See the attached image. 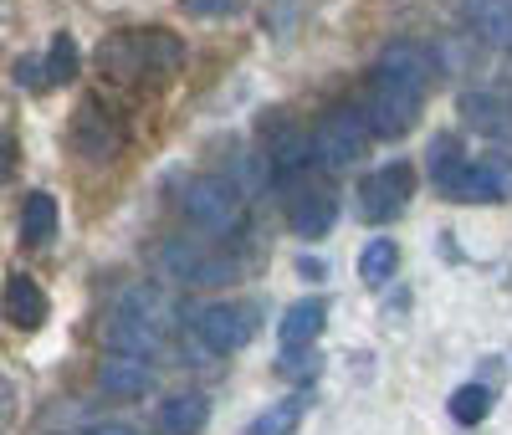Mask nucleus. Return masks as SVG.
<instances>
[{
  "label": "nucleus",
  "mask_w": 512,
  "mask_h": 435,
  "mask_svg": "<svg viewBox=\"0 0 512 435\" xmlns=\"http://www.w3.org/2000/svg\"><path fill=\"white\" fill-rule=\"evenodd\" d=\"M359 118L369 128V139H405L410 128L420 123V98H400V93H384V87H364Z\"/></svg>",
  "instance_id": "nucleus-11"
},
{
  "label": "nucleus",
  "mask_w": 512,
  "mask_h": 435,
  "mask_svg": "<svg viewBox=\"0 0 512 435\" xmlns=\"http://www.w3.org/2000/svg\"><path fill=\"white\" fill-rule=\"evenodd\" d=\"M154 359H144V354H113L98 364V389L108 400H144L149 389H154Z\"/></svg>",
  "instance_id": "nucleus-12"
},
{
  "label": "nucleus",
  "mask_w": 512,
  "mask_h": 435,
  "mask_svg": "<svg viewBox=\"0 0 512 435\" xmlns=\"http://www.w3.org/2000/svg\"><path fill=\"white\" fill-rule=\"evenodd\" d=\"M21 87H31V93H47V77H41V57H16V72H11Z\"/></svg>",
  "instance_id": "nucleus-26"
},
{
  "label": "nucleus",
  "mask_w": 512,
  "mask_h": 435,
  "mask_svg": "<svg viewBox=\"0 0 512 435\" xmlns=\"http://www.w3.org/2000/svg\"><path fill=\"white\" fill-rule=\"evenodd\" d=\"M77 435H139V430H134V425H123V420H98V425L77 430Z\"/></svg>",
  "instance_id": "nucleus-28"
},
{
  "label": "nucleus",
  "mask_w": 512,
  "mask_h": 435,
  "mask_svg": "<svg viewBox=\"0 0 512 435\" xmlns=\"http://www.w3.org/2000/svg\"><path fill=\"white\" fill-rule=\"evenodd\" d=\"M128 144V128L118 118L113 103H103L98 93H88L77 108H72V123H67V149L82 159V164H113Z\"/></svg>",
  "instance_id": "nucleus-5"
},
{
  "label": "nucleus",
  "mask_w": 512,
  "mask_h": 435,
  "mask_svg": "<svg viewBox=\"0 0 512 435\" xmlns=\"http://www.w3.org/2000/svg\"><path fill=\"white\" fill-rule=\"evenodd\" d=\"M297 277H303V282H323L328 267H323V261H313V256H303V261H297Z\"/></svg>",
  "instance_id": "nucleus-29"
},
{
  "label": "nucleus",
  "mask_w": 512,
  "mask_h": 435,
  "mask_svg": "<svg viewBox=\"0 0 512 435\" xmlns=\"http://www.w3.org/2000/svg\"><path fill=\"white\" fill-rule=\"evenodd\" d=\"M77 67H82L77 41H72L67 31H57V36H52V47H47V57H41V77H47V87H62V82L77 77Z\"/></svg>",
  "instance_id": "nucleus-22"
},
{
  "label": "nucleus",
  "mask_w": 512,
  "mask_h": 435,
  "mask_svg": "<svg viewBox=\"0 0 512 435\" xmlns=\"http://www.w3.org/2000/svg\"><path fill=\"white\" fill-rule=\"evenodd\" d=\"M323 369V354L308 343V348H287V354L277 359V374H287V379H313Z\"/></svg>",
  "instance_id": "nucleus-24"
},
{
  "label": "nucleus",
  "mask_w": 512,
  "mask_h": 435,
  "mask_svg": "<svg viewBox=\"0 0 512 435\" xmlns=\"http://www.w3.org/2000/svg\"><path fill=\"white\" fill-rule=\"evenodd\" d=\"M410 195H415V169L405 159H390V164L369 169L364 180H359V190H354L359 215H364L369 226H390L395 215H405Z\"/></svg>",
  "instance_id": "nucleus-8"
},
{
  "label": "nucleus",
  "mask_w": 512,
  "mask_h": 435,
  "mask_svg": "<svg viewBox=\"0 0 512 435\" xmlns=\"http://www.w3.org/2000/svg\"><path fill=\"white\" fill-rule=\"evenodd\" d=\"M425 82H431V57L415 41H390L369 72V87H384V93L400 98H425Z\"/></svg>",
  "instance_id": "nucleus-10"
},
{
  "label": "nucleus",
  "mask_w": 512,
  "mask_h": 435,
  "mask_svg": "<svg viewBox=\"0 0 512 435\" xmlns=\"http://www.w3.org/2000/svg\"><path fill=\"white\" fill-rule=\"evenodd\" d=\"M180 210L195 231H205L210 241H226L241 231L246 221V190L231 180V174H195L180 195Z\"/></svg>",
  "instance_id": "nucleus-3"
},
{
  "label": "nucleus",
  "mask_w": 512,
  "mask_h": 435,
  "mask_svg": "<svg viewBox=\"0 0 512 435\" xmlns=\"http://www.w3.org/2000/svg\"><path fill=\"white\" fill-rule=\"evenodd\" d=\"M175 6H180L190 21H226V16H241L246 0H175Z\"/></svg>",
  "instance_id": "nucleus-25"
},
{
  "label": "nucleus",
  "mask_w": 512,
  "mask_h": 435,
  "mask_svg": "<svg viewBox=\"0 0 512 435\" xmlns=\"http://www.w3.org/2000/svg\"><path fill=\"white\" fill-rule=\"evenodd\" d=\"M303 415H308V389H297V395H282V400H272L262 415H256V420L246 425V435H297Z\"/></svg>",
  "instance_id": "nucleus-19"
},
{
  "label": "nucleus",
  "mask_w": 512,
  "mask_h": 435,
  "mask_svg": "<svg viewBox=\"0 0 512 435\" xmlns=\"http://www.w3.org/2000/svg\"><path fill=\"white\" fill-rule=\"evenodd\" d=\"M57 231V200L47 190H31L26 205H21V241L26 246H47Z\"/></svg>",
  "instance_id": "nucleus-20"
},
{
  "label": "nucleus",
  "mask_w": 512,
  "mask_h": 435,
  "mask_svg": "<svg viewBox=\"0 0 512 435\" xmlns=\"http://www.w3.org/2000/svg\"><path fill=\"white\" fill-rule=\"evenodd\" d=\"M466 164H472V159L461 154L456 134H436V139H431V149H425V174H431V190H441L446 200H456Z\"/></svg>",
  "instance_id": "nucleus-16"
},
{
  "label": "nucleus",
  "mask_w": 512,
  "mask_h": 435,
  "mask_svg": "<svg viewBox=\"0 0 512 435\" xmlns=\"http://www.w3.org/2000/svg\"><path fill=\"white\" fill-rule=\"evenodd\" d=\"M0 313H6V323H11V328L36 333L41 323H47L52 302H47V292H41L26 272H11V277H6V287H0Z\"/></svg>",
  "instance_id": "nucleus-13"
},
{
  "label": "nucleus",
  "mask_w": 512,
  "mask_h": 435,
  "mask_svg": "<svg viewBox=\"0 0 512 435\" xmlns=\"http://www.w3.org/2000/svg\"><path fill=\"white\" fill-rule=\"evenodd\" d=\"M262 328V308L256 302H241V297H226V302H205V308L190 313V343L205 348V354H236L246 348Z\"/></svg>",
  "instance_id": "nucleus-4"
},
{
  "label": "nucleus",
  "mask_w": 512,
  "mask_h": 435,
  "mask_svg": "<svg viewBox=\"0 0 512 435\" xmlns=\"http://www.w3.org/2000/svg\"><path fill=\"white\" fill-rule=\"evenodd\" d=\"M154 267L164 277H175L185 287H221L236 277V256L216 251V246H205L195 236H169L159 251H154Z\"/></svg>",
  "instance_id": "nucleus-6"
},
{
  "label": "nucleus",
  "mask_w": 512,
  "mask_h": 435,
  "mask_svg": "<svg viewBox=\"0 0 512 435\" xmlns=\"http://www.w3.org/2000/svg\"><path fill=\"white\" fill-rule=\"evenodd\" d=\"M338 221V190L323 180V169L287 185V231L303 241H323Z\"/></svg>",
  "instance_id": "nucleus-9"
},
{
  "label": "nucleus",
  "mask_w": 512,
  "mask_h": 435,
  "mask_svg": "<svg viewBox=\"0 0 512 435\" xmlns=\"http://www.w3.org/2000/svg\"><path fill=\"white\" fill-rule=\"evenodd\" d=\"M210 425V395L205 389H180V395H164L154 410V430L159 435H200Z\"/></svg>",
  "instance_id": "nucleus-14"
},
{
  "label": "nucleus",
  "mask_w": 512,
  "mask_h": 435,
  "mask_svg": "<svg viewBox=\"0 0 512 435\" xmlns=\"http://www.w3.org/2000/svg\"><path fill=\"white\" fill-rule=\"evenodd\" d=\"M328 323V302L323 297H303V302H292V308L282 313L277 333H282V348H308Z\"/></svg>",
  "instance_id": "nucleus-17"
},
{
  "label": "nucleus",
  "mask_w": 512,
  "mask_h": 435,
  "mask_svg": "<svg viewBox=\"0 0 512 435\" xmlns=\"http://www.w3.org/2000/svg\"><path fill=\"white\" fill-rule=\"evenodd\" d=\"M461 118H466V128H472V134H482V139H502L507 128H512V108H507L497 93H466V98H461Z\"/></svg>",
  "instance_id": "nucleus-18"
},
{
  "label": "nucleus",
  "mask_w": 512,
  "mask_h": 435,
  "mask_svg": "<svg viewBox=\"0 0 512 435\" xmlns=\"http://www.w3.org/2000/svg\"><path fill=\"white\" fill-rule=\"evenodd\" d=\"M169 328H175V308H169V297L154 287V282H134L123 287L113 313H108V343L118 348V354H144L154 359Z\"/></svg>",
  "instance_id": "nucleus-2"
},
{
  "label": "nucleus",
  "mask_w": 512,
  "mask_h": 435,
  "mask_svg": "<svg viewBox=\"0 0 512 435\" xmlns=\"http://www.w3.org/2000/svg\"><path fill=\"white\" fill-rule=\"evenodd\" d=\"M16 174V144H11V134H0V185H6Z\"/></svg>",
  "instance_id": "nucleus-27"
},
{
  "label": "nucleus",
  "mask_w": 512,
  "mask_h": 435,
  "mask_svg": "<svg viewBox=\"0 0 512 435\" xmlns=\"http://www.w3.org/2000/svg\"><path fill=\"white\" fill-rule=\"evenodd\" d=\"M11 405H16V384H11L6 374H0V425L11 420Z\"/></svg>",
  "instance_id": "nucleus-30"
},
{
  "label": "nucleus",
  "mask_w": 512,
  "mask_h": 435,
  "mask_svg": "<svg viewBox=\"0 0 512 435\" xmlns=\"http://www.w3.org/2000/svg\"><path fill=\"white\" fill-rule=\"evenodd\" d=\"M395 272H400V246L395 241H369L364 251H359V282L364 287H390L395 282Z\"/></svg>",
  "instance_id": "nucleus-21"
},
{
  "label": "nucleus",
  "mask_w": 512,
  "mask_h": 435,
  "mask_svg": "<svg viewBox=\"0 0 512 435\" xmlns=\"http://www.w3.org/2000/svg\"><path fill=\"white\" fill-rule=\"evenodd\" d=\"M93 62L103 67V77H113L123 87H159L190 62V52L164 26H123V31H108L98 41Z\"/></svg>",
  "instance_id": "nucleus-1"
},
{
  "label": "nucleus",
  "mask_w": 512,
  "mask_h": 435,
  "mask_svg": "<svg viewBox=\"0 0 512 435\" xmlns=\"http://www.w3.org/2000/svg\"><path fill=\"white\" fill-rule=\"evenodd\" d=\"M308 144H313V164H318L323 174H338V169H349V164L364 159L369 128H364L359 108H328V113L313 123Z\"/></svg>",
  "instance_id": "nucleus-7"
},
{
  "label": "nucleus",
  "mask_w": 512,
  "mask_h": 435,
  "mask_svg": "<svg viewBox=\"0 0 512 435\" xmlns=\"http://www.w3.org/2000/svg\"><path fill=\"white\" fill-rule=\"evenodd\" d=\"M456 11L487 47L512 52V0H456Z\"/></svg>",
  "instance_id": "nucleus-15"
},
{
  "label": "nucleus",
  "mask_w": 512,
  "mask_h": 435,
  "mask_svg": "<svg viewBox=\"0 0 512 435\" xmlns=\"http://www.w3.org/2000/svg\"><path fill=\"white\" fill-rule=\"evenodd\" d=\"M492 405H497V395H492L487 384H461L456 395H451V420L456 425H482L492 415Z\"/></svg>",
  "instance_id": "nucleus-23"
}]
</instances>
